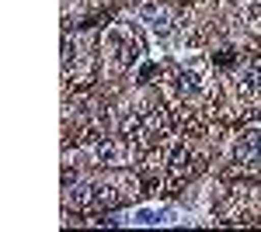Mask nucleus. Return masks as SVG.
I'll return each instance as SVG.
<instances>
[{
    "instance_id": "nucleus-1",
    "label": "nucleus",
    "mask_w": 261,
    "mask_h": 232,
    "mask_svg": "<svg viewBox=\"0 0 261 232\" xmlns=\"http://www.w3.org/2000/svg\"><path fill=\"white\" fill-rule=\"evenodd\" d=\"M258 139L254 132H247V136L237 142V159H244V163H251V159H258Z\"/></svg>"
},
{
    "instance_id": "nucleus-2",
    "label": "nucleus",
    "mask_w": 261,
    "mask_h": 232,
    "mask_svg": "<svg viewBox=\"0 0 261 232\" xmlns=\"http://www.w3.org/2000/svg\"><path fill=\"white\" fill-rule=\"evenodd\" d=\"M98 156L105 159V163H108V167H119L122 159H125V153H122V146H115V142H108V139H105V142H98Z\"/></svg>"
},
{
    "instance_id": "nucleus-3",
    "label": "nucleus",
    "mask_w": 261,
    "mask_h": 232,
    "mask_svg": "<svg viewBox=\"0 0 261 232\" xmlns=\"http://www.w3.org/2000/svg\"><path fill=\"white\" fill-rule=\"evenodd\" d=\"M181 90H185V94H195V90H199V80L192 77V73H181Z\"/></svg>"
},
{
    "instance_id": "nucleus-4",
    "label": "nucleus",
    "mask_w": 261,
    "mask_h": 232,
    "mask_svg": "<svg viewBox=\"0 0 261 232\" xmlns=\"http://www.w3.org/2000/svg\"><path fill=\"white\" fill-rule=\"evenodd\" d=\"M161 218H164L161 212H140V215H136V222H143V225H157Z\"/></svg>"
},
{
    "instance_id": "nucleus-5",
    "label": "nucleus",
    "mask_w": 261,
    "mask_h": 232,
    "mask_svg": "<svg viewBox=\"0 0 261 232\" xmlns=\"http://www.w3.org/2000/svg\"><path fill=\"white\" fill-rule=\"evenodd\" d=\"M258 159H261V139H258Z\"/></svg>"
}]
</instances>
